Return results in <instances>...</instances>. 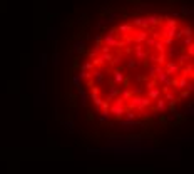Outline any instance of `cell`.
<instances>
[{"label":"cell","instance_id":"1","mask_svg":"<svg viewBox=\"0 0 194 174\" xmlns=\"http://www.w3.org/2000/svg\"><path fill=\"white\" fill-rule=\"evenodd\" d=\"M193 30L171 15L134 17L104 32L80 79L97 114L141 124L173 114L193 94Z\"/></svg>","mask_w":194,"mask_h":174}]
</instances>
